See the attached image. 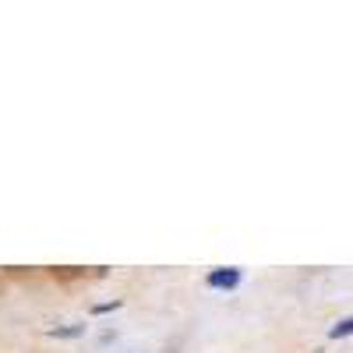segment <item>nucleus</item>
I'll list each match as a JSON object with an SVG mask.
<instances>
[{
    "mask_svg": "<svg viewBox=\"0 0 353 353\" xmlns=\"http://www.w3.org/2000/svg\"><path fill=\"white\" fill-rule=\"evenodd\" d=\"M81 332H85V325H78V321H71V325H53V329H46L50 339H78Z\"/></svg>",
    "mask_w": 353,
    "mask_h": 353,
    "instance_id": "obj_2",
    "label": "nucleus"
},
{
    "mask_svg": "<svg viewBox=\"0 0 353 353\" xmlns=\"http://www.w3.org/2000/svg\"><path fill=\"white\" fill-rule=\"evenodd\" d=\"M205 283H209L212 290H237L241 286V269H233V265H219V269H212L209 276H205Z\"/></svg>",
    "mask_w": 353,
    "mask_h": 353,
    "instance_id": "obj_1",
    "label": "nucleus"
},
{
    "mask_svg": "<svg viewBox=\"0 0 353 353\" xmlns=\"http://www.w3.org/2000/svg\"><path fill=\"white\" fill-rule=\"evenodd\" d=\"M121 307V301H106V304H92V314H110Z\"/></svg>",
    "mask_w": 353,
    "mask_h": 353,
    "instance_id": "obj_4",
    "label": "nucleus"
},
{
    "mask_svg": "<svg viewBox=\"0 0 353 353\" xmlns=\"http://www.w3.org/2000/svg\"><path fill=\"white\" fill-rule=\"evenodd\" d=\"M346 336H353V314L343 318V321H336V325L329 329V339H346Z\"/></svg>",
    "mask_w": 353,
    "mask_h": 353,
    "instance_id": "obj_3",
    "label": "nucleus"
}]
</instances>
